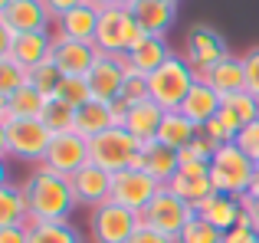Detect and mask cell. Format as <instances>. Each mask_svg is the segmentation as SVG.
Here are the masks:
<instances>
[{
  "label": "cell",
  "instance_id": "cell-17",
  "mask_svg": "<svg viewBox=\"0 0 259 243\" xmlns=\"http://www.w3.org/2000/svg\"><path fill=\"white\" fill-rule=\"evenodd\" d=\"M128 10L148 36H167L177 20V4H167V0H135Z\"/></svg>",
  "mask_w": 259,
  "mask_h": 243
},
{
  "label": "cell",
  "instance_id": "cell-32",
  "mask_svg": "<svg viewBox=\"0 0 259 243\" xmlns=\"http://www.w3.org/2000/svg\"><path fill=\"white\" fill-rule=\"evenodd\" d=\"M23 86H30V69L23 63H17L10 53H0V99L13 96Z\"/></svg>",
  "mask_w": 259,
  "mask_h": 243
},
{
  "label": "cell",
  "instance_id": "cell-1",
  "mask_svg": "<svg viewBox=\"0 0 259 243\" xmlns=\"http://www.w3.org/2000/svg\"><path fill=\"white\" fill-rule=\"evenodd\" d=\"M26 200H30V220L33 224H46V220H69L72 211L79 207L76 194H72V181L66 174L53 171L46 165H36L33 174L23 184Z\"/></svg>",
  "mask_w": 259,
  "mask_h": 243
},
{
  "label": "cell",
  "instance_id": "cell-51",
  "mask_svg": "<svg viewBox=\"0 0 259 243\" xmlns=\"http://www.w3.org/2000/svg\"><path fill=\"white\" fill-rule=\"evenodd\" d=\"M167 4H181V0H167Z\"/></svg>",
  "mask_w": 259,
  "mask_h": 243
},
{
  "label": "cell",
  "instance_id": "cell-15",
  "mask_svg": "<svg viewBox=\"0 0 259 243\" xmlns=\"http://www.w3.org/2000/svg\"><path fill=\"white\" fill-rule=\"evenodd\" d=\"M197 217H203L207 224H213L217 230L230 233L233 227L243 224V217H246V211H243V197L213 191L207 200H200V204H197Z\"/></svg>",
  "mask_w": 259,
  "mask_h": 243
},
{
  "label": "cell",
  "instance_id": "cell-36",
  "mask_svg": "<svg viewBox=\"0 0 259 243\" xmlns=\"http://www.w3.org/2000/svg\"><path fill=\"white\" fill-rule=\"evenodd\" d=\"M227 233L217 230L213 224H207L203 217H194L187 227H184V233L177 237V243H223Z\"/></svg>",
  "mask_w": 259,
  "mask_h": 243
},
{
  "label": "cell",
  "instance_id": "cell-3",
  "mask_svg": "<svg viewBox=\"0 0 259 243\" xmlns=\"http://www.w3.org/2000/svg\"><path fill=\"white\" fill-rule=\"evenodd\" d=\"M197 79L200 76H197L194 66L174 53L161 69H154L148 76V99H154L164 112H177L184 105V99H187V92L197 86Z\"/></svg>",
  "mask_w": 259,
  "mask_h": 243
},
{
  "label": "cell",
  "instance_id": "cell-40",
  "mask_svg": "<svg viewBox=\"0 0 259 243\" xmlns=\"http://www.w3.org/2000/svg\"><path fill=\"white\" fill-rule=\"evenodd\" d=\"M243 63H246V92H253L259 99V46H253L243 56Z\"/></svg>",
  "mask_w": 259,
  "mask_h": 243
},
{
  "label": "cell",
  "instance_id": "cell-48",
  "mask_svg": "<svg viewBox=\"0 0 259 243\" xmlns=\"http://www.w3.org/2000/svg\"><path fill=\"white\" fill-rule=\"evenodd\" d=\"M89 4H95V7H99V10H105V7H112L115 0H89Z\"/></svg>",
  "mask_w": 259,
  "mask_h": 243
},
{
  "label": "cell",
  "instance_id": "cell-50",
  "mask_svg": "<svg viewBox=\"0 0 259 243\" xmlns=\"http://www.w3.org/2000/svg\"><path fill=\"white\" fill-rule=\"evenodd\" d=\"M7 4H13V0H0V7H7Z\"/></svg>",
  "mask_w": 259,
  "mask_h": 243
},
{
  "label": "cell",
  "instance_id": "cell-14",
  "mask_svg": "<svg viewBox=\"0 0 259 243\" xmlns=\"http://www.w3.org/2000/svg\"><path fill=\"white\" fill-rule=\"evenodd\" d=\"M69 181H72V194H76V200L82 207H99L112 197V174L105 168L92 165V161L85 168H79Z\"/></svg>",
  "mask_w": 259,
  "mask_h": 243
},
{
  "label": "cell",
  "instance_id": "cell-7",
  "mask_svg": "<svg viewBox=\"0 0 259 243\" xmlns=\"http://www.w3.org/2000/svg\"><path fill=\"white\" fill-rule=\"evenodd\" d=\"M138 227H141V214L128 211L115 200H105V204L92 207V214H89L92 243H128Z\"/></svg>",
  "mask_w": 259,
  "mask_h": 243
},
{
  "label": "cell",
  "instance_id": "cell-26",
  "mask_svg": "<svg viewBox=\"0 0 259 243\" xmlns=\"http://www.w3.org/2000/svg\"><path fill=\"white\" fill-rule=\"evenodd\" d=\"M46 102L50 99L43 96V92L36 89V86H23V89H17L13 96L0 99V122H10V118H39L46 109Z\"/></svg>",
  "mask_w": 259,
  "mask_h": 243
},
{
  "label": "cell",
  "instance_id": "cell-38",
  "mask_svg": "<svg viewBox=\"0 0 259 243\" xmlns=\"http://www.w3.org/2000/svg\"><path fill=\"white\" fill-rule=\"evenodd\" d=\"M181 154V161H213V154H217V145L213 141L207 138V135H197L194 141H190L187 148H184V151H177Z\"/></svg>",
  "mask_w": 259,
  "mask_h": 243
},
{
  "label": "cell",
  "instance_id": "cell-30",
  "mask_svg": "<svg viewBox=\"0 0 259 243\" xmlns=\"http://www.w3.org/2000/svg\"><path fill=\"white\" fill-rule=\"evenodd\" d=\"M167 187H171L177 197H184L187 204H194V207L213 194V181H210V174H184V171H177V178Z\"/></svg>",
  "mask_w": 259,
  "mask_h": 243
},
{
  "label": "cell",
  "instance_id": "cell-9",
  "mask_svg": "<svg viewBox=\"0 0 259 243\" xmlns=\"http://www.w3.org/2000/svg\"><path fill=\"white\" fill-rule=\"evenodd\" d=\"M161 187L164 184H158L148 171H141V168H125V171L112 174V197L108 200H115V204L128 207V211H135V214H145V207L158 197Z\"/></svg>",
  "mask_w": 259,
  "mask_h": 243
},
{
  "label": "cell",
  "instance_id": "cell-37",
  "mask_svg": "<svg viewBox=\"0 0 259 243\" xmlns=\"http://www.w3.org/2000/svg\"><path fill=\"white\" fill-rule=\"evenodd\" d=\"M121 99H125V102H141V99H148V76H141L138 69L125 66V89H121Z\"/></svg>",
  "mask_w": 259,
  "mask_h": 243
},
{
  "label": "cell",
  "instance_id": "cell-27",
  "mask_svg": "<svg viewBox=\"0 0 259 243\" xmlns=\"http://www.w3.org/2000/svg\"><path fill=\"white\" fill-rule=\"evenodd\" d=\"M108 128H115L112 102H99V99H92V102H85V105L76 109V128H72L76 135H82V138H95V135L108 132Z\"/></svg>",
  "mask_w": 259,
  "mask_h": 243
},
{
  "label": "cell",
  "instance_id": "cell-4",
  "mask_svg": "<svg viewBox=\"0 0 259 243\" xmlns=\"http://www.w3.org/2000/svg\"><path fill=\"white\" fill-rule=\"evenodd\" d=\"M253 174H256V161L236 141L220 145L213 161H210V181H213V191H220V194L246 197L249 187H253Z\"/></svg>",
  "mask_w": 259,
  "mask_h": 243
},
{
  "label": "cell",
  "instance_id": "cell-42",
  "mask_svg": "<svg viewBox=\"0 0 259 243\" xmlns=\"http://www.w3.org/2000/svg\"><path fill=\"white\" fill-rule=\"evenodd\" d=\"M128 243H177V240L167 237V233H161V230H154V227H148L145 220H141V227L135 230V237Z\"/></svg>",
  "mask_w": 259,
  "mask_h": 243
},
{
  "label": "cell",
  "instance_id": "cell-44",
  "mask_svg": "<svg viewBox=\"0 0 259 243\" xmlns=\"http://www.w3.org/2000/svg\"><path fill=\"white\" fill-rule=\"evenodd\" d=\"M0 243H30V224L0 227Z\"/></svg>",
  "mask_w": 259,
  "mask_h": 243
},
{
  "label": "cell",
  "instance_id": "cell-25",
  "mask_svg": "<svg viewBox=\"0 0 259 243\" xmlns=\"http://www.w3.org/2000/svg\"><path fill=\"white\" fill-rule=\"evenodd\" d=\"M161 122H164V109H161L154 99H141V102H132L128 118H125L121 128H128L138 141H154L158 138Z\"/></svg>",
  "mask_w": 259,
  "mask_h": 243
},
{
  "label": "cell",
  "instance_id": "cell-20",
  "mask_svg": "<svg viewBox=\"0 0 259 243\" xmlns=\"http://www.w3.org/2000/svg\"><path fill=\"white\" fill-rule=\"evenodd\" d=\"M220 105H223V96L217 89H210L203 79H197V86L187 92V99H184V105L177 112H184L190 122H194L197 128H203L207 122H213L220 115Z\"/></svg>",
  "mask_w": 259,
  "mask_h": 243
},
{
  "label": "cell",
  "instance_id": "cell-16",
  "mask_svg": "<svg viewBox=\"0 0 259 243\" xmlns=\"http://www.w3.org/2000/svg\"><path fill=\"white\" fill-rule=\"evenodd\" d=\"M102 53L95 50V43H79V39H59L53 46V63L59 66L63 76H89V69L95 66Z\"/></svg>",
  "mask_w": 259,
  "mask_h": 243
},
{
  "label": "cell",
  "instance_id": "cell-6",
  "mask_svg": "<svg viewBox=\"0 0 259 243\" xmlns=\"http://www.w3.org/2000/svg\"><path fill=\"white\" fill-rule=\"evenodd\" d=\"M141 145L145 141H138L128 128H108V132L95 135V138H89V158H92V165L105 168L108 174H118L125 171V168H132V161L138 158Z\"/></svg>",
  "mask_w": 259,
  "mask_h": 243
},
{
  "label": "cell",
  "instance_id": "cell-13",
  "mask_svg": "<svg viewBox=\"0 0 259 243\" xmlns=\"http://www.w3.org/2000/svg\"><path fill=\"white\" fill-rule=\"evenodd\" d=\"M53 13L46 10L43 0H13V4L0 7V26L13 33H43L50 30Z\"/></svg>",
  "mask_w": 259,
  "mask_h": 243
},
{
  "label": "cell",
  "instance_id": "cell-21",
  "mask_svg": "<svg viewBox=\"0 0 259 243\" xmlns=\"http://www.w3.org/2000/svg\"><path fill=\"white\" fill-rule=\"evenodd\" d=\"M200 79L210 86V89H217L220 96H233V92L246 89V63H243V56H233V53H230V56L220 59L213 69L200 72Z\"/></svg>",
  "mask_w": 259,
  "mask_h": 243
},
{
  "label": "cell",
  "instance_id": "cell-11",
  "mask_svg": "<svg viewBox=\"0 0 259 243\" xmlns=\"http://www.w3.org/2000/svg\"><path fill=\"white\" fill-rule=\"evenodd\" d=\"M89 161H92L89 158V138H82V135H76V132H66V135H53L43 165L53 168V171H59V174H66V178H72Z\"/></svg>",
  "mask_w": 259,
  "mask_h": 243
},
{
  "label": "cell",
  "instance_id": "cell-46",
  "mask_svg": "<svg viewBox=\"0 0 259 243\" xmlns=\"http://www.w3.org/2000/svg\"><path fill=\"white\" fill-rule=\"evenodd\" d=\"M243 211H246V224L259 230V194H246L243 197Z\"/></svg>",
  "mask_w": 259,
  "mask_h": 243
},
{
  "label": "cell",
  "instance_id": "cell-5",
  "mask_svg": "<svg viewBox=\"0 0 259 243\" xmlns=\"http://www.w3.org/2000/svg\"><path fill=\"white\" fill-rule=\"evenodd\" d=\"M148 33L141 30L138 23H135L132 10L121 4H112L102 10L99 17V30H95V50L105 53V56H125L128 50H135V46L145 39Z\"/></svg>",
  "mask_w": 259,
  "mask_h": 243
},
{
  "label": "cell",
  "instance_id": "cell-41",
  "mask_svg": "<svg viewBox=\"0 0 259 243\" xmlns=\"http://www.w3.org/2000/svg\"><path fill=\"white\" fill-rule=\"evenodd\" d=\"M200 132H203V135H207V138H210V141H213V145H217V148H220V145H230V141H236V135H233V132H230V128H227V125H223V122H220V118H213V122H207V125H203V128H200Z\"/></svg>",
  "mask_w": 259,
  "mask_h": 243
},
{
  "label": "cell",
  "instance_id": "cell-24",
  "mask_svg": "<svg viewBox=\"0 0 259 243\" xmlns=\"http://www.w3.org/2000/svg\"><path fill=\"white\" fill-rule=\"evenodd\" d=\"M217 118H220L233 135H240L246 125H253L259 118V99L253 92H246V89L233 92V96H223V105H220V115Z\"/></svg>",
  "mask_w": 259,
  "mask_h": 243
},
{
  "label": "cell",
  "instance_id": "cell-49",
  "mask_svg": "<svg viewBox=\"0 0 259 243\" xmlns=\"http://www.w3.org/2000/svg\"><path fill=\"white\" fill-rule=\"evenodd\" d=\"M115 4H121V7H132V4H135V0H115Z\"/></svg>",
  "mask_w": 259,
  "mask_h": 243
},
{
  "label": "cell",
  "instance_id": "cell-35",
  "mask_svg": "<svg viewBox=\"0 0 259 243\" xmlns=\"http://www.w3.org/2000/svg\"><path fill=\"white\" fill-rule=\"evenodd\" d=\"M30 83L36 86L46 99H53L56 89H59V83H63V72H59V66L53 63V59H46V63L36 66V69H30Z\"/></svg>",
  "mask_w": 259,
  "mask_h": 243
},
{
  "label": "cell",
  "instance_id": "cell-29",
  "mask_svg": "<svg viewBox=\"0 0 259 243\" xmlns=\"http://www.w3.org/2000/svg\"><path fill=\"white\" fill-rule=\"evenodd\" d=\"M17 224H33L26 191L17 184H0V227H17Z\"/></svg>",
  "mask_w": 259,
  "mask_h": 243
},
{
  "label": "cell",
  "instance_id": "cell-31",
  "mask_svg": "<svg viewBox=\"0 0 259 243\" xmlns=\"http://www.w3.org/2000/svg\"><path fill=\"white\" fill-rule=\"evenodd\" d=\"M30 243H82V240L69 220H46V224H30Z\"/></svg>",
  "mask_w": 259,
  "mask_h": 243
},
{
  "label": "cell",
  "instance_id": "cell-47",
  "mask_svg": "<svg viewBox=\"0 0 259 243\" xmlns=\"http://www.w3.org/2000/svg\"><path fill=\"white\" fill-rule=\"evenodd\" d=\"M249 194H259V161H256V174H253V187H249Z\"/></svg>",
  "mask_w": 259,
  "mask_h": 243
},
{
  "label": "cell",
  "instance_id": "cell-22",
  "mask_svg": "<svg viewBox=\"0 0 259 243\" xmlns=\"http://www.w3.org/2000/svg\"><path fill=\"white\" fill-rule=\"evenodd\" d=\"M53 46H56V36H53L50 30H43V33H20V36L13 39V46L4 50V53H10V56L17 59V63H23L26 69H36L39 63L53 59Z\"/></svg>",
  "mask_w": 259,
  "mask_h": 243
},
{
  "label": "cell",
  "instance_id": "cell-19",
  "mask_svg": "<svg viewBox=\"0 0 259 243\" xmlns=\"http://www.w3.org/2000/svg\"><path fill=\"white\" fill-rule=\"evenodd\" d=\"M141 171H148L158 184L167 187L177 178V171H181V154L174 148L161 145V141H145V148H141Z\"/></svg>",
  "mask_w": 259,
  "mask_h": 243
},
{
  "label": "cell",
  "instance_id": "cell-23",
  "mask_svg": "<svg viewBox=\"0 0 259 243\" xmlns=\"http://www.w3.org/2000/svg\"><path fill=\"white\" fill-rule=\"evenodd\" d=\"M171 56H174V53H171V46H167L164 36H145L135 50H128L121 59H125V66L138 69L141 76H151V72L161 69Z\"/></svg>",
  "mask_w": 259,
  "mask_h": 243
},
{
  "label": "cell",
  "instance_id": "cell-33",
  "mask_svg": "<svg viewBox=\"0 0 259 243\" xmlns=\"http://www.w3.org/2000/svg\"><path fill=\"white\" fill-rule=\"evenodd\" d=\"M39 118H43V125L50 128L53 135H66V132L76 128V109H72L69 102H63V99H56V96L46 102V109H43Z\"/></svg>",
  "mask_w": 259,
  "mask_h": 243
},
{
  "label": "cell",
  "instance_id": "cell-45",
  "mask_svg": "<svg viewBox=\"0 0 259 243\" xmlns=\"http://www.w3.org/2000/svg\"><path fill=\"white\" fill-rule=\"evenodd\" d=\"M46 4V10L53 13V20H59L63 13H69V10H76V7H82L85 0H43Z\"/></svg>",
  "mask_w": 259,
  "mask_h": 243
},
{
  "label": "cell",
  "instance_id": "cell-2",
  "mask_svg": "<svg viewBox=\"0 0 259 243\" xmlns=\"http://www.w3.org/2000/svg\"><path fill=\"white\" fill-rule=\"evenodd\" d=\"M50 141H53V132L43 125V118L0 122V151H4L7 158L43 165L46 151H50Z\"/></svg>",
  "mask_w": 259,
  "mask_h": 243
},
{
  "label": "cell",
  "instance_id": "cell-34",
  "mask_svg": "<svg viewBox=\"0 0 259 243\" xmlns=\"http://www.w3.org/2000/svg\"><path fill=\"white\" fill-rule=\"evenodd\" d=\"M56 99L69 102L72 109H79V105L92 102V89H89V79H85V76H63V83H59V89H56Z\"/></svg>",
  "mask_w": 259,
  "mask_h": 243
},
{
  "label": "cell",
  "instance_id": "cell-8",
  "mask_svg": "<svg viewBox=\"0 0 259 243\" xmlns=\"http://www.w3.org/2000/svg\"><path fill=\"white\" fill-rule=\"evenodd\" d=\"M197 217V207L187 204L184 197H177L171 187H161L158 197L151 200V204L145 207V214H141V220H145L148 227H154V230L167 233V237H181L184 227L190 224V220Z\"/></svg>",
  "mask_w": 259,
  "mask_h": 243
},
{
  "label": "cell",
  "instance_id": "cell-43",
  "mask_svg": "<svg viewBox=\"0 0 259 243\" xmlns=\"http://www.w3.org/2000/svg\"><path fill=\"white\" fill-rule=\"evenodd\" d=\"M223 243H259V230H253V227L246 224V217H243V224L233 227V230L223 237Z\"/></svg>",
  "mask_w": 259,
  "mask_h": 243
},
{
  "label": "cell",
  "instance_id": "cell-39",
  "mask_svg": "<svg viewBox=\"0 0 259 243\" xmlns=\"http://www.w3.org/2000/svg\"><path fill=\"white\" fill-rule=\"evenodd\" d=\"M236 145H240L253 161H259V118L253 122V125H246L240 135H236Z\"/></svg>",
  "mask_w": 259,
  "mask_h": 243
},
{
  "label": "cell",
  "instance_id": "cell-12",
  "mask_svg": "<svg viewBox=\"0 0 259 243\" xmlns=\"http://www.w3.org/2000/svg\"><path fill=\"white\" fill-rule=\"evenodd\" d=\"M85 79H89V89H92V99H99V102H118L121 89H125V59L102 53Z\"/></svg>",
  "mask_w": 259,
  "mask_h": 243
},
{
  "label": "cell",
  "instance_id": "cell-18",
  "mask_svg": "<svg viewBox=\"0 0 259 243\" xmlns=\"http://www.w3.org/2000/svg\"><path fill=\"white\" fill-rule=\"evenodd\" d=\"M99 17H102V10L85 0L82 7H76V10L63 13V17L56 20V36L59 39H79V43H95Z\"/></svg>",
  "mask_w": 259,
  "mask_h": 243
},
{
  "label": "cell",
  "instance_id": "cell-10",
  "mask_svg": "<svg viewBox=\"0 0 259 243\" xmlns=\"http://www.w3.org/2000/svg\"><path fill=\"white\" fill-rule=\"evenodd\" d=\"M227 56H230L227 39H223L220 33L213 30V26H207V23L190 26L184 59H187V63L197 69V76H200V72H207V69H213V66L220 63V59H227Z\"/></svg>",
  "mask_w": 259,
  "mask_h": 243
},
{
  "label": "cell",
  "instance_id": "cell-28",
  "mask_svg": "<svg viewBox=\"0 0 259 243\" xmlns=\"http://www.w3.org/2000/svg\"><path fill=\"white\" fill-rule=\"evenodd\" d=\"M200 135V128L194 125L184 112H164V122H161V128H158V138L154 141H161V145H167V148H174V151H184V148L190 145V141Z\"/></svg>",
  "mask_w": 259,
  "mask_h": 243
}]
</instances>
